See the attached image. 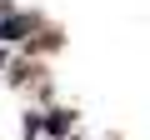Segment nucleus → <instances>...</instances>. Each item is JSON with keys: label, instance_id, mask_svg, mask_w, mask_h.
Segmentation results:
<instances>
[{"label": "nucleus", "instance_id": "f03ea898", "mask_svg": "<svg viewBox=\"0 0 150 140\" xmlns=\"http://www.w3.org/2000/svg\"><path fill=\"white\" fill-rule=\"evenodd\" d=\"M70 125H75V115H70V110H55V115H50V120H45V130H50V135H55V140H60V135H65V130H70Z\"/></svg>", "mask_w": 150, "mask_h": 140}, {"label": "nucleus", "instance_id": "f257e3e1", "mask_svg": "<svg viewBox=\"0 0 150 140\" xmlns=\"http://www.w3.org/2000/svg\"><path fill=\"white\" fill-rule=\"evenodd\" d=\"M30 30H35V20H30V15H5V20H0V40H5V45L25 40Z\"/></svg>", "mask_w": 150, "mask_h": 140}]
</instances>
